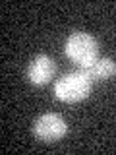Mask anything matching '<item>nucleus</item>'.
Masks as SVG:
<instances>
[{
  "label": "nucleus",
  "instance_id": "20e7f679",
  "mask_svg": "<svg viewBox=\"0 0 116 155\" xmlns=\"http://www.w3.org/2000/svg\"><path fill=\"white\" fill-rule=\"evenodd\" d=\"M56 72V64L50 56L47 54H39L31 60V64L27 68V78L31 84L35 85H43V84H48L52 80Z\"/></svg>",
  "mask_w": 116,
  "mask_h": 155
},
{
  "label": "nucleus",
  "instance_id": "39448f33",
  "mask_svg": "<svg viewBox=\"0 0 116 155\" xmlns=\"http://www.w3.org/2000/svg\"><path fill=\"white\" fill-rule=\"evenodd\" d=\"M81 72L87 74L89 80H108L116 74V62L110 58H97L91 66L81 68Z\"/></svg>",
  "mask_w": 116,
  "mask_h": 155
},
{
  "label": "nucleus",
  "instance_id": "f257e3e1",
  "mask_svg": "<svg viewBox=\"0 0 116 155\" xmlns=\"http://www.w3.org/2000/svg\"><path fill=\"white\" fill-rule=\"evenodd\" d=\"M91 91V80L83 72H72L62 76L54 85V95L64 103H77L89 97Z\"/></svg>",
  "mask_w": 116,
  "mask_h": 155
},
{
  "label": "nucleus",
  "instance_id": "f03ea898",
  "mask_svg": "<svg viewBox=\"0 0 116 155\" xmlns=\"http://www.w3.org/2000/svg\"><path fill=\"white\" fill-rule=\"evenodd\" d=\"M66 54L81 68H87L99 58V43L89 33H72L66 41Z\"/></svg>",
  "mask_w": 116,
  "mask_h": 155
},
{
  "label": "nucleus",
  "instance_id": "7ed1b4c3",
  "mask_svg": "<svg viewBox=\"0 0 116 155\" xmlns=\"http://www.w3.org/2000/svg\"><path fill=\"white\" fill-rule=\"evenodd\" d=\"M66 132H68V124L64 122L62 116L54 113H47L39 116L33 124V134L41 142H56V140L64 138Z\"/></svg>",
  "mask_w": 116,
  "mask_h": 155
}]
</instances>
